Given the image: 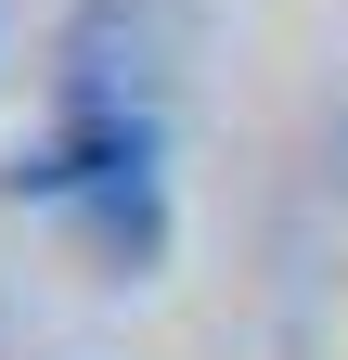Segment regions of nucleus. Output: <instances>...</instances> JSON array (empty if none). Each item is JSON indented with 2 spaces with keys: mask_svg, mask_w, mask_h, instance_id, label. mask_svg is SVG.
Returning a JSON list of instances; mask_svg holds the SVG:
<instances>
[{
  "mask_svg": "<svg viewBox=\"0 0 348 360\" xmlns=\"http://www.w3.org/2000/svg\"><path fill=\"white\" fill-rule=\"evenodd\" d=\"M26 193H52V206H65L116 270H129V257H155V129L129 116V90L77 77V103H65V129H52V155H26Z\"/></svg>",
  "mask_w": 348,
  "mask_h": 360,
  "instance_id": "obj_1",
  "label": "nucleus"
}]
</instances>
